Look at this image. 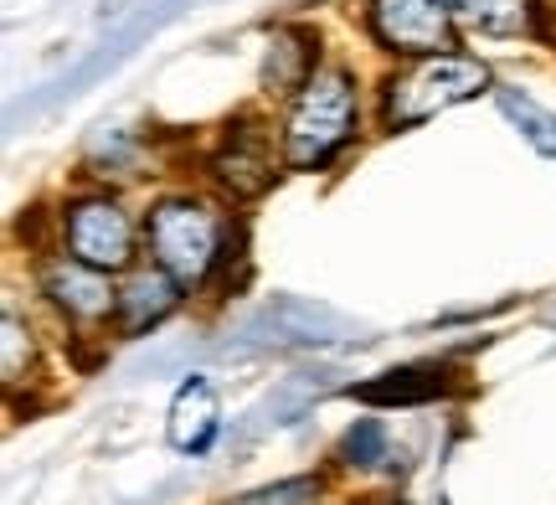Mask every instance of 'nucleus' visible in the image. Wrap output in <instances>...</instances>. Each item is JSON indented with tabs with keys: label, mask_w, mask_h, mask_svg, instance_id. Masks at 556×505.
<instances>
[{
	"label": "nucleus",
	"mask_w": 556,
	"mask_h": 505,
	"mask_svg": "<svg viewBox=\"0 0 556 505\" xmlns=\"http://www.w3.org/2000/svg\"><path fill=\"white\" fill-rule=\"evenodd\" d=\"M180 304V283L165 274V268H135L119 289V320L124 330H144V325H160L170 310Z\"/></svg>",
	"instance_id": "1a4fd4ad"
},
{
	"label": "nucleus",
	"mask_w": 556,
	"mask_h": 505,
	"mask_svg": "<svg viewBox=\"0 0 556 505\" xmlns=\"http://www.w3.org/2000/svg\"><path fill=\"white\" fill-rule=\"evenodd\" d=\"M227 238H232L227 217L201 197H165L150 206V223H144V243L180 289H201L212 279V268L227 253Z\"/></svg>",
	"instance_id": "f03ea898"
},
{
	"label": "nucleus",
	"mask_w": 556,
	"mask_h": 505,
	"mask_svg": "<svg viewBox=\"0 0 556 505\" xmlns=\"http://www.w3.org/2000/svg\"><path fill=\"white\" fill-rule=\"evenodd\" d=\"M443 392V371L438 366H402V371H387V377H377V382L356 387L361 403H422V397H438Z\"/></svg>",
	"instance_id": "f8f14e48"
},
{
	"label": "nucleus",
	"mask_w": 556,
	"mask_h": 505,
	"mask_svg": "<svg viewBox=\"0 0 556 505\" xmlns=\"http://www.w3.org/2000/svg\"><path fill=\"white\" fill-rule=\"evenodd\" d=\"M490 88V67L469 52H433V58H417L407 73H392L387 78V93H381V119L387 129H413V124H428L438 114H448L458 103L479 99Z\"/></svg>",
	"instance_id": "7ed1b4c3"
},
{
	"label": "nucleus",
	"mask_w": 556,
	"mask_h": 505,
	"mask_svg": "<svg viewBox=\"0 0 556 505\" xmlns=\"http://www.w3.org/2000/svg\"><path fill=\"white\" fill-rule=\"evenodd\" d=\"M62 243H67L73 258L93 263L103 274H124V268H135L139 227L124 212L119 197L88 191L78 202H67V212H62Z\"/></svg>",
	"instance_id": "20e7f679"
},
{
	"label": "nucleus",
	"mask_w": 556,
	"mask_h": 505,
	"mask_svg": "<svg viewBox=\"0 0 556 505\" xmlns=\"http://www.w3.org/2000/svg\"><path fill=\"white\" fill-rule=\"evenodd\" d=\"M454 21L479 37H531L536 0H454Z\"/></svg>",
	"instance_id": "9d476101"
},
{
	"label": "nucleus",
	"mask_w": 556,
	"mask_h": 505,
	"mask_svg": "<svg viewBox=\"0 0 556 505\" xmlns=\"http://www.w3.org/2000/svg\"><path fill=\"white\" fill-rule=\"evenodd\" d=\"M41 294L58 304L73 325H103L109 315H119V289L114 279L93 268V263L58 253V258L41 263Z\"/></svg>",
	"instance_id": "423d86ee"
},
{
	"label": "nucleus",
	"mask_w": 556,
	"mask_h": 505,
	"mask_svg": "<svg viewBox=\"0 0 556 505\" xmlns=\"http://www.w3.org/2000/svg\"><path fill=\"white\" fill-rule=\"evenodd\" d=\"M361 124L356 78L345 67H315L299 88L294 109L283 119V161L294 171H325L351 144Z\"/></svg>",
	"instance_id": "f257e3e1"
},
{
	"label": "nucleus",
	"mask_w": 556,
	"mask_h": 505,
	"mask_svg": "<svg viewBox=\"0 0 556 505\" xmlns=\"http://www.w3.org/2000/svg\"><path fill=\"white\" fill-rule=\"evenodd\" d=\"M217 428H222L217 387L206 382V377L180 382L176 403H170V444H176L180 454H206L212 439H217Z\"/></svg>",
	"instance_id": "6e6552de"
},
{
	"label": "nucleus",
	"mask_w": 556,
	"mask_h": 505,
	"mask_svg": "<svg viewBox=\"0 0 556 505\" xmlns=\"http://www.w3.org/2000/svg\"><path fill=\"white\" fill-rule=\"evenodd\" d=\"M500 109L520 124V135L536 144L541 155H556V114H546L541 103H531L526 93H516V88H505V93H500Z\"/></svg>",
	"instance_id": "ddd939ff"
},
{
	"label": "nucleus",
	"mask_w": 556,
	"mask_h": 505,
	"mask_svg": "<svg viewBox=\"0 0 556 505\" xmlns=\"http://www.w3.org/2000/svg\"><path fill=\"white\" fill-rule=\"evenodd\" d=\"M371 37L402 58H433L454 41V0H371Z\"/></svg>",
	"instance_id": "39448f33"
},
{
	"label": "nucleus",
	"mask_w": 556,
	"mask_h": 505,
	"mask_svg": "<svg viewBox=\"0 0 556 505\" xmlns=\"http://www.w3.org/2000/svg\"><path fill=\"white\" fill-rule=\"evenodd\" d=\"M315 73V47L309 37H299V31H278L268 41V62H263V88L268 93H289V88H304Z\"/></svg>",
	"instance_id": "9b49d317"
},
{
	"label": "nucleus",
	"mask_w": 556,
	"mask_h": 505,
	"mask_svg": "<svg viewBox=\"0 0 556 505\" xmlns=\"http://www.w3.org/2000/svg\"><path fill=\"white\" fill-rule=\"evenodd\" d=\"M315 495H319V480H289V485H274V490L248 495L242 505H309Z\"/></svg>",
	"instance_id": "dca6fc26"
},
{
	"label": "nucleus",
	"mask_w": 556,
	"mask_h": 505,
	"mask_svg": "<svg viewBox=\"0 0 556 505\" xmlns=\"http://www.w3.org/2000/svg\"><path fill=\"white\" fill-rule=\"evenodd\" d=\"M340 454H345V465L356 469H371L377 459H387V428L377 424V418H361L351 433H345V444H340Z\"/></svg>",
	"instance_id": "2eb2a0df"
},
{
	"label": "nucleus",
	"mask_w": 556,
	"mask_h": 505,
	"mask_svg": "<svg viewBox=\"0 0 556 505\" xmlns=\"http://www.w3.org/2000/svg\"><path fill=\"white\" fill-rule=\"evenodd\" d=\"M212 176H217L232 197H258L263 186L274 181V150H268V140H263L258 129L238 124V129L222 140L217 155H212Z\"/></svg>",
	"instance_id": "0eeeda50"
},
{
	"label": "nucleus",
	"mask_w": 556,
	"mask_h": 505,
	"mask_svg": "<svg viewBox=\"0 0 556 505\" xmlns=\"http://www.w3.org/2000/svg\"><path fill=\"white\" fill-rule=\"evenodd\" d=\"M5 362H0V371H5V382L16 387L26 371H31V356H37V345H31V330H26V320H21L16 310H5Z\"/></svg>",
	"instance_id": "4468645a"
}]
</instances>
